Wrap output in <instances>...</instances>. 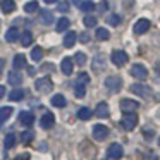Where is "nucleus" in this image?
Returning a JSON list of instances; mask_svg holds the SVG:
<instances>
[{
    "mask_svg": "<svg viewBox=\"0 0 160 160\" xmlns=\"http://www.w3.org/2000/svg\"><path fill=\"white\" fill-rule=\"evenodd\" d=\"M121 122L126 131H132L136 128V124H138V115L134 112H124V117H122Z\"/></svg>",
    "mask_w": 160,
    "mask_h": 160,
    "instance_id": "1",
    "label": "nucleus"
},
{
    "mask_svg": "<svg viewBox=\"0 0 160 160\" xmlns=\"http://www.w3.org/2000/svg\"><path fill=\"white\" fill-rule=\"evenodd\" d=\"M35 88L38 93H50L53 88V83L48 79V78H40V79L35 81Z\"/></svg>",
    "mask_w": 160,
    "mask_h": 160,
    "instance_id": "2",
    "label": "nucleus"
},
{
    "mask_svg": "<svg viewBox=\"0 0 160 160\" xmlns=\"http://www.w3.org/2000/svg\"><path fill=\"white\" fill-rule=\"evenodd\" d=\"M131 91H132L134 95H139V97H143V98L152 97V95H153L152 88L146 86V84H141V83H134V84H131Z\"/></svg>",
    "mask_w": 160,
    "mask_h": 160,
    "instance_id": "3",
    "label": "nucleus"
},
{
    "mask_svg": "<svg viewBox=\"0 0 160 160\" xmlns=\"http://www.w3.org/2000/svg\"><path fill=\"white\" fill-rule=\"evenodd\" d=\"M105 86L108 88V91L117 93V91L122 88V79L119 76H110V78H107V79H105Z\"/></svg>",
    "mask_w": 160,
    "mask_h": 160,
    "instance_id": "4",
    "label": "nucleus"
},
{
    "mask_svg": "<svg viewBox=\"0 0 160 160\" xmlns=\"http://www.w3.org/2000/svg\"><path fill=\"white\" fill-rule=\"evenodd\" d=\"M129 74H131L132 78H136V79H146L148 69H146L143 64H134V66L131 67V71H129Z\"/></svg>",
    "mask_w": 160,
    "mask_h": 160,
    "instance_id": "5",
    "label": "nucleus"
},
{
    "mask_svg": "<svg viewBox=\"0 0 160 160\" xmlns=\"http://www.w3.org/2000/svg\"><path fill=\"white\" fill-rule=\"evenodd\" d=\"M112 64L117 66V67L128 64V53L122 52V50H114V52H112Z\"/></svg>",
    "mask_w": 160,
    "mask_h": 160,
    "instance_id": "6",
    "label": "nucleus"
},
{
    "mask_svg": "<svg viewBox=\"0 0 160 160\" xmlns=\"http://www.w3.org/2000/svg\"><path fill=\"white\" fill-rule=\"evenodd\" d=\"M91 64H93V71H95V72H102V71L107 67L105 55H103V53H97V55L93 57V60H91Z\"/></svg>",
    "mask_w": 160,
    "mask_h": 160,
    "instance_id": "7",
    "label": "nucleus"
},
{
    "mask_svg": "<svg viewBox=\"0 0 160 160\" xmlns=\"http://www.w3.org/2000/svg\"><path fill=\"white\" fill-rule=\"evenodd\" d=\"M122 155H124V150H122V146L119 145V143H112V145L108 146V157H110L112 160L122 158Z\"/></svg>",
    "mask_w": 160,
    "mask_h": 160,
    "instance_id": "8",
    "label": "nucleus"
},
{
    "mask_svg": "<svg viewBox=\"0 0 160 160\" xmlns=\"http://www.w3.org/2000/svg\"><path fill=\"white\" fill-rule=\"evenodd\" d=\"M107 136H108V129L105 128V126H102V124L93 126V138L97 139V141H103Z\"/></svg>",
    "mask_w": 160,
    "mask_h": 160,
    "instance_id": "9",
    "label": "nucleus"
},
{
    "mask_svg": "<svg viewBox=\"0 0 160 160\" xmlns=\"http://www.w3.org/2000/svg\"><path fill=\"white\" fill-rule=\"evenodd\" d=\"M139 108V103L134 100H129V98H124L121 100V110L122 112H136Z\"/></svg>",
    "mask_w": 160,
    "mask_h": 160,
    "instance_id": "10",
    "label": "nucleus"
},
{
    "mask_svg": "<svg viewBox=\"0 0 160 160\" xmlns=\"http://www.w3.org/2000/svg\"><path fill=\"white\" fill-rule=\"evenodd\" d=\"M132 29H134L136 35H145V33L150 29V21L148 19H139V21H136V24H134Z\"/></svg>",
    "mask_w": 160,
    "mask_h": 160,
    "instance_id": "11",
    "label": "nucleus"
},
{
    "mask_svg": "<svg viewBox=\"0 0 160 160\" xmlns=\"http://www.w3.org/2000/svg\"><path fill=\"white\" fill-rule=\"evenodd\" d=\"M40 124H42L43 129H50L53 128V124H55V117H53L52 112H45L42 117V121H40Z\"/></svg>",
    "mask_w": 160,
    "mask_h": 160,
    "instance_id": "12",
    "label": "nucleus"
},
{
    "mask_svg": "<svg viewBox=\"0 0 160 160\" xmlns=\"http://www.w3.org/2000/svg\"><path fill=\"white\" fill-rule=\"evenodd\" d=\"M19 122H21L22 126H26V128H31L33 122H35V115H33L31 112H21V115H19Z\"/></svg>",
    "mask_w": 160,
    "mask_h": 160,
    "instance_id": "13",
    "label": "nucleus"
},
{
    "mask_svg": "<svg viewBox=\"0 0 160 160\" xmlns=\"http://www.w3.org/2000/svg\"><path fill=\"white\" fill-rule=\"evenodd\" d=\"M72 59H69V57H64L62 62H60V71H62L66 76H71L72 74Z\"/></svg>",
    "mask_w": 160,
    "mask_h": 160,
    "instance_id": "14",
    "label": "nucleus"
},
{
    "mask_svg": "<svg viewBox=\"0 0 160 160\" xmlns=\"http://www.w3.org/2000/svg\"><path fill=\"white\" fill-rule=\"evenodd\" d=\"M108 114H110V110H108V105L105 103V102H102V103L97 105V110H95V115L100 119H105L108 117Z\"/></svg>",
    "mask_w": 160,
    "mask_h": 160,
    "instance_id": "15",
    "label": "nucleus"
},
{
    "mask_svg": "<svg viewBox=\"0 0 160 160\" xmlns=\"http://www.w3.org/2000/svg\"><path fill=\"white\" fill-rule=\"evenodd\" d=\"M0 7H2V12H4V14H11L16 9V2L14 0H2Z\"/></svg>",
    "mask_w": 160,
    "mask_h": 160,
    "instance_id": "16",
    "label": "nucleus"
},
{
    "mask_svg": "<svg viewBox=\"0 0 160 160\" xmlns=\"http://www.w3.org/2000/svg\"><path fill=\"white\" fill-rule=\"evenodd\" d=\"M76 38H78V35L74 31H69L66 35V38H64V47L66 48H72L74 47V43H76Z\"/></svg>",
    "mask_w": 160,
    "mask_h": 160,
    "instance_id": "17",
    "label": "nucleus"
},
{
    "mask_svg": "<svg viewBox=\"0 0 160 160\" xmlns=\"http://www.w3.org/2000/svg\"><path fill=\"white\" fill-rule=\"evenodd\" d=\"M19 35H21V33H19V29H18V28H11L7 33H5V40H7L9 43L18 42V40H19Z\"/></svg>",
    "mask_w": 160,
    "mask_h": 160,
    "instance_id": "18",
    "label": "nucleus"
},
{
    "mask_svg": "<svg viewBox=\"0 0 160 160\" xmlns=\"http://www.w3.org/2000/svg\"><path fill=\"white\" fill-rule=\"evenodd\" d=\"M9 83H11L12 86H18V84L22 83V76L18 71H12V72H9Z\"/></svg>",
    "mask_w": 160,
    "mask_h": 160,
    "instance_id": "19",
    "label": "nucleus"
},
{
    "mask_svg": "<svg viewBox=\"0 0 160 160\" xmlns=\"http://www.w3.org/2000/svg\"><path fill=\"white\" fill-rule=\"evenodd\" d=\"M19 40H21V45L22 47H29V45H31V42H33L31 31H24L22 35H19Z\"/></svg>",
    "mask_w": 160,
    "mask_h": 160,
    "instance_id": "20",
    "label": "nucleus"
},
{
    "mask_svg": "<svg viewBox=\"0 0 160 160\" xmlns=\"http://www.w3.org/2000/svg\"><path fill=\"white\" fill-rule=\"evenodd\" d=\"M69 24H71V21L67 18H60L59 21H57V26H55V29L59 33H62V31H66L67 28H69Z\"/></svg>",
    "mask_w": 160,
    "mask_h": 160,
    "instance_id": "21",
    "label": "nucleus"
},
{
    "mask_svg": "<svg viewBox=\"0 0 160 160\" xmlns=\"http://www.w3.org/2000/svg\"><path fill=\"white\" fill-rule=\"evenodd\" d=\"M95 36H97V40H100V42H107V40L110 38V33L105 28H98L97 33H95Z\"/></svg>",
    "mask_w": 160,
    "mask_h": 160,
    "instance_id": "22",
    "label": "nucleus"
},
{
    "mask_svg": "<svg viewBox=\"0 0 160 160\" xmlns=\"http://www.w3.org/2000/svg\"><path fill=\"white\" fill-rule=\"evenodd\" d=\"M78 119H81V121H88V119H91V108L81 107L79 110H78Z\"/></svg>",
    "mask_w": 160,
    "mask_h": 160,
    "instance_id": "23",
    "label": "nucleus"
},
{
    "mask_svg": "<svg viewBox=\"0 0 160 160\" xmlns=\"http://www.w3.org/2000/svg\"><path fill=\"white\" fill-rule=\"evenodd\" d=\"M14 67L16 69H22V67H26V57L22 55V53H18V55L14 57Z\"/></svg>",
    "mask_w": 160,
    "mask_h": 160,
    "instance_id": "24",
    "label": "nucleus"
},
{
    "mask_svg": "<svg viewBox=\"0 0 160 160\" xmlns=\"http://www.w3.org/2000/svg\"><path fill=\"white\" fill-rule=\"evenodd\" d=\"M40 22H43V24H52L53 22V14L48 11H43L42 14H40Z\"/></svg>",
    "mask_w": 160,
    "mask_h": 160,
    "instance_id": "25",
    "label": "nucleus"
},
{
    "mask_svg": "<svg viewBox=\"0 0 160 160\" xmlns=\"http://www.w3.org/2000/svg\"><path fill=\"white\" fill-rule=\"evenodd\" d=\"M12 112H14L12 107H2L0 108V124H2L4 121H7V119L12 115Z\"/></svg>",
    "mask_w": 160,
    "mask_h": 160,
    "instance_id": "26",
    "label": "nucleus"
},
{
    "mask_svg": "<svg viewBox=\"0 0 160 160\" xmlns=\"http://www.w3.org/2000/svg\"><path fill=\"white\" fill-rule=\"evenodd\" d=\"M66 98H64V95H53L52 97V105L53 107H66Z\"/></svg>",
    "mask_w": 160,
    "mask_h": 160,
    "instance_id": "27",
    "label": "nucleus"
},
{
    "mask_svg": "<svg viewBox=\"0 0 160 160\" xmlns=\"http://www.w3.org/2000/svg\"><path fill=\"white\" fill-rule=\"evenodd\" d=\"M22 98H24V91L22 90H12L9 93V100H12V102H19Z\"/></svg>",
    "mask_w": 160,
    "mask_h": 160,
    "instance_id": "28",
    "label": "nucleus"
},
{
    "mask_svg": "<svg viewBox=\"0 0 160 160\" xmlns=\"http://www.w3.org/2000/svg\"><path fill=\"white\" fill-rule=\"evenodd\" d=\"M14 145H16V134L14 132H9V134L5 136V139H4V146L9 150V148H12Z\"/></svg>",
    "mask_w": 160,
    "mask_h": 160,
    "instance_id": "29",
    "label": "nucleus"
},
{
    "mask_svg": "<svg viewBox=\"0 0 160 160\" xmlns=\"http://www.w3.org/2000/svg\"><path fill=\"white\" fill-rule=\"evenodd\" d=\"M31 59L35 60V62H38V60L43 59V48L42 47H35V48L31 50Z\"/></svg>",
    "mask_w": 160,
    "mask_h": 160,
    "instance_id": "30",
    "label": "nucleus"
},
{
    "mask_svg": "<svg viewBox=\"0 0 160 160\" xmlns=\"http://www.w3.org/2000/svg\"><path fill=\"white\" fill-rule=\"evenodd\" d=\"M74 93H76L78 98H83L84 95H86V84L76 83V86H74Z\"/></svg>",
    "mask_w": 160,
    "mask_h": 160,
    "instance_id": "31",
    "label": "nucleus"
},
{
    "mask_svg": "<svg viewBox=\"0 0 160 160\" xmlns=\"http://www.w3.org/2000/svg\"><path fill=\"white\" fill-rule=\"evenodd\" d=\"M79 7H81V11H83V12H91L95 9V4L91 2V0H86V2H81Z\"/></svg>",
    "mask_w": 160,
    "mask_h": 160,
    "instance_id": "32",
    "label": "nucleus"
},
{
    "mask_svg": "<svg viewBox=\"0 0 160 160\" xmlns=\"http://www.w3.org/2000/svg\"><path fill=\"white\" fill-rule=\"evenodd\" d=\"M72 62H76L78 66H84V64H86V55H84L83 52H78L76 55H74V60Z\"/></svg>",
    "mask_w": 160,
    "mask_h": 160,
    "instance_id": "33",
    "label": "nucleus"
},
{
    "mask_svg": "<svg viewBox=\"0 0 160 160\" xmlns=\"http://www.w3.org/2000/svg\"><path fill=\"white\" fill-rule=\"evenodd\" d=\"M36 11H38V2H28L24 5V12H28V14H33Z\"/></svg>",
    "mask_w": 160,
    "mask_h": 160,
    "instance_id": "34",
    "label": "nucleus"
},
{
    "mask_svg": "<svg viewBox=\"0 0 160 160\" xmlns=\"http://www.w3.org/2000/svg\"><path fill=\"white\" fill-rule=\"evenodd\" d=\"M108 24L110 26H119L122 22V19H121V16H117V14H112V16H108Z\"/></svg>",
    "mask_w": 160,
    "mask_h": 160,
    "instance_id": "35",
    "label": "nucleus"
},
{
    "mask_svg": "<svg viewBox=\"0 0 160 160\" xmlns=\"http://www.w3.org/2000/svg\"><path fill=\"white\" fill-rule=\"evenodd\" d=\"M84 26H88V28H91V26H97V18H93V16H86V18L83 19Z\"/></svg>",
    "mask_w": 160,
    "mask_h": 160,
    "instance_id": "36",
    "label": "nucleus"
},
{
    "mask_svg": "<svg viewBox=\"0 0 160 160\" xmlns=\"http://www.w3.org/2000/svg\"><path fill=\"white\" fill-rule=\"evenodd\" d=\"M33 136H35V134H33V131H24V132L21 134V139H22V143H29V141L33 139Z\"/></svg>",
    "mask_w": 160,
    "mask_h": 160,
    "instance_id": "37",
    "label": "nucleus"
},
{
    "mask_svg": "<svg viewBox=\"0 0 160 160\" xmlns=\"http://www.w3.org/2000/svg\"><path fill=\"white\" fill-rule=\"evenodd\" d=\"M78 83H81V84H88V83H90V76H88L86 72H81V74H79V78H78Z\"/></svg>",
    "mask_w": 160,
    "mask_h": 160,
    "instance_id": "38",
    "label": "nucleus"
},
{
    "mask_svg": "<svg viewBox=\"0 0 160 160\" xmlns=\"http://www.w3.org/2000/svg\"><path fill=\"white\" fill-rule=\"evenodd\" d=\"M143 158H145V160H158V157H157V155H155V153H153V152H146Z\"/></svg>",
    "mask_w": 160,
    "mask_h": 160,
    "instance_id": "39",
    "label": "nucleus"
},
{
    "mask_svg": "<svg viewBox=\"0 0 160 160\" xmlns=\"http://www.w3.org/2000/svg\"><path fill=\"white\" fill-rule=\"evenodd\" d=\"M98 11H100V12H105V11H108V2H105V0H102V2H100V5H98Z\"/></svg>",
    "mask_w": 160,
    "mask_h": 160,
    "instance_id": "40",
    "label": "nucleus"
},
{
    "mask_svg": "<svg viewBox=\"0 0 160 160\" xmlns=\"http://www.w3.org/2000/svg\"><path fill=\"white\" fill-rule=\"evenodd\" d=\"M59 11L60 12H67V11H69V4H67V2H60V4H59Z\"/></svg>",
    "mask_w": 160,
    "mask_h": 160,
    "instance_id": "41",
    "label": "nucleus"
},
{
    "mask_svg": "<svg viewBox=\"0 0 160 160\" xmlns=\"http://www.w3.org/2000/svg\"><path fill=\"white\" fill-rule=\"evenodd\" d=\"M78 38H79V42H81V43H88V40H90V35H88V33H81V35L78 36Z\"/></svg>",
    "mask_w": 160,
    "mask_h": 160,
    "instance_id": "42",
    "label": "nucleus"
},
{
    "mask_svg": "<svg viewBox=\"0 0 160 160\" xmlns=\"http://www.w3.org/2000/svg\"><path fill=\"white\" fill-rule=\"evenodd\" d=\"M4 66H5V60L0 59V76H2V71H4Z\"/></svg>",
    "mask_w": 160,
    "mask_h": 160,
    "instance_id": "43",
    "label": "nucleus"
},
{
    "mask_svg": "<svg viewBox=\"0 0 160 160\" xmlns=\"http://www.w3.org/2000/svg\"><path fill=\"white\" fill-rule=\"evenodd\" d=\"M4 95H5V86H0V100L4 98Z\"/></svg>",
    "mask_w": 160,
    "mask_h": 160,
    "instance_id": "44",
    "label": "nucleus"
},
{
    "mask_svg": "<svg viewBox=\"0 0 160 160\" xmlns=\"http://www.w3.org/2000/svg\"><path fill=\"white\" fill-rule=\"evenodd\" d=\"M18 160H29V155H28V153H24V155H22V157H19Z\"/></svg>",
    "mask_w": 160,
    "mask_h": 160,
    "instance_id": "45",
    "label": "nucleus"
},
{
    "mask_svg": "<svg viewBox=\"0 0 160 160\" xmlns=\"http://www.w3.org/2000/svg\"><path fill=\"white\" fill-rule=\"evenodd\" d=\"M81 2H83V0H72L74 5H81Z\"/></svg>",
    "mask_w": 160,
    "mask_h": 160,
    "instance_id": "46",
    "label": "nucleus"
},
{
    "mask_svg": "<svg viewBox=\"0 0 160 160\" xmlns=\"http://www.w3.org/2000/svg\"><path fill=\"white\" fill-rule=\"evenodd\" d=\"M57 0H45V4H55Z\"/></svg>",
    "mask_w": 160,
    "mask_h": 160,
    "instance_id": "47",
    "label": "nucleus"
},
{
    "mask_svg": "<svg viewBox=\"0 0 160 160\" xmlns=\"http://www.w3.org/2000/svg\"><path fill=\"white\" fill-rule=\"evenodd\" d=\"M158 145H160V138H158Z\"/></svg>",
    "mask_w": 160,
    "mask_h": 160,
    "instance_id": "48",
    "label": "nucleus"
},
{
    "mask_svg": "<svg viewBox=\"0 0 160 160\" xmlns=\"http://www.w3.org/2000/svg\"><path fill=\"white\" fill-rule=\"evenodd\" d=\"M0 26H2V21H0Z\"/></svg>",
    "mask_w": 160,
    "mask_h": 160,
    "instance_id": "49",
    "label": "nucleus"
}]
</instances>
